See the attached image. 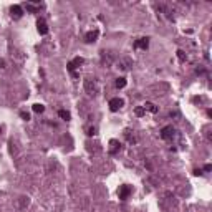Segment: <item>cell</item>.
Listing matches in <instances>:
<instances>
[{
    "mask_svg": "<svg viewBox=\"0 0 212 212\" xmlns=\"http://www.w3.org/2000/svg\"><path fill=\"white\" fill-rule=\"evenodd\" d=\"M133 192V189H131V187H129V186H119V190H118V196H119V199H121V200H126V199H128V197H129V194H131Z\"/></svg>",
    "mask_w": 212,
    "mask_h": 212,
    "instance_id": "1",
    "label": "cell"
},
{
    "mask_svg": "<svg viewBox=\"0 0 212 212\" xmlns=\"http://www.w3.org/2000/svg\"><path fill=\"white\" fill-rule=\"evenodd\" d=\"M149 47V38L147 37H143V38H137L134 41V48H141V50H147Z\"/></svg>",
    "mask_w": 212,
    "mask_h": 212,
    "instance_id": "2",
    "label": "cell"
},
{
    "mask_svg": "<svg viewBox=\"0 0 212 212\" xmlns=\"http://www.w3.org/2000/svg\"><path fill=\"white\" fill-rule=\"evenodd\" d=\"M123 104H124V101H123L121 98H113V100H109V109H111V111H118L119 108H123Z\"/></svg>",
    "mask_w": 212,
    "mask_h": 212,
    "instance_id": "3",
    "label": "cell"
},
{
    "mask_svg": "<svg viewBox=\"0 0 212 212\" xmlns=\"http://www.w3.org/2000/svg\"><path fill=\"white\" fill-rule=\"evenodd\" d=\"M83 63H84V58H81V56H76L75 60L68 61V65H66V66H68L70 71H75V68H78V66H80V65H83Z\"/></svg>",
    "mask_w": 212,
    "mask_h": 212,
    "instance_id": "4",
    "label": "cell"
},
{
    "mask_svg": "<svg viewBox=\"0 0 212 212\" xmlns=\"http://www.w3.org/2000/svg\"><path fill=\"white\" fill-rule=\"evenodd\" d=\"M98 35H100V30H91L84 35V41L86 43H93V41L98 40Z\"/></svg>",
    "mask_w": 212,
    "mask_h": 212,
    "instance_id": "5",
    "label": "cell"
},
{
    "mask_svg": "<svg viewBox=\"0 0 212 212\" xmlns=\"http://www.w3.org/2000/svg\"><path fill=\"white\" fill-rule=\"evenodd\" d=\"M172 136H174V128L172 126H164L161 131V137L162 139H171Z\"/></svg>",
    "mask_w": 212,
    "mask_h": 212,
    "instance_id": "6",
    "label": "cell"
},
{
    "mask_svg": "<svg viewBox=\"0 0 212 212\" xmlns=\"http://www.w3.org/2000/svg\"><path fill=\"white\" fill-rule=\"evenodd\" d=\"M37 28H38V33H40V35H47V33H48L47 22H45L43 18H38V22H37Z\"/></svg>",
    "mask_w": 212,
    "mask_h": 212,
    "instance_id": "7",
    "label": "cell"
},
{
    "mask_svg": "<svg viewBox=\"0 0 212 212\" xmlns=\"http://www.w3.org/2000/svg\"><path fill=\"white\" fill-rule=\"evenodd\" d=\"M10 13H12L13 18H20V17L23 15V8L20 5H12V8H10Z\"/></svg>",
    "mask_w": 212,
    "mask_h": 212,
    "instance_id": "8",
    "label": "cell"
},
{
    "mask_svg": "<svg viewBox=\"0 0 212 212\" xmlns=\"http://www.w3.org/2000/svg\"><path fill=\"white\" fill-rule=\"evenodd\" d=\"M109 146H111V147H109V153H111V154H116L119 149H121V144H119L116 139H111V141H109Z\"/></svg>",
    "mask_w": 212,
    "mask_h": 212,
    "instance_id": "9",
    "label": "cell"
},
{
    "mask_svg": "<svg viewBox=\"0 0 212 212\" xmlns=\"http://www.w3.org/2000/svg\"><path fill=\"white\" fill-rule=\"evenodd\" d=\"M143 108H144V109H147V111H151L153 114H156V113L159 111V108H157L156 104H153V103H146V104L143 106Z\"/></svg>",
    "mask_w": 212,
    "mask_h": 212,
    "instance_id": "10",
    "label": "cell"
},
{
    "mask_svg": "<svg viewBox=\"0 0 212 212\" xmlns=\"http://www.w3.org/2000/svg\"><path fill=\"white\" fill-rule=\"evenodd\" d=\"M58 116H60L61 119H65V121H68V119L71 118V114H70L66 109H60V111H58Z\"/></svg>",
    "mask_w": 212,
    "mask_h": 212,
    "instance_id": "11",
    "label": "cell"
},
{
    "mask_svg": "<svg viewBox=\"0 0 212 212\" xmlns=\"http://www.w3.org/2000/svg\"><path fill=\"white\" fill-rule=\"evenodd\" d=\"M126 83H128V81H126V78H118V80L114 81V86H116V88H124Z\"/></svg>",
    "mask_w": 212,
    "mask_h": 212,
    "instance_id": "12",
    "label": "cell"
},
{
    "mask_svg": "<svg viewBox=\"0 0 212 212\" xmlns=\"http://www.w3.org/2000/svg\"><path fill=\"white\" fill-rule=\"evenodd\" d=\"M31 109H33V113H43V111H45V106L40 104V103H35Z\"/></svg>",
    "mask_w": 212,
    "mask_h": 212,
    "instance_id": "13",
    "label": "cell"
},
{
    "mask_svg": "<svg viewBox=\"0 0 212 212\" xmlns=\"http://www.w3.org/2000/svg\"><path fill=\"white\" fill-rule=\"evenodd\" d=\"M20 118L25 119V121H28V119H30V114H28V113H25V111H22V113H20Z\"/></svg>",
    "mask_w": 212,
    "mask_h": 212,
    "instance_id": "14",
    "label": "cell"
},
{
    "mask_svg": "<svg viewBox=\"0 0 212 212\" xmlns=\"http://www.w3.org/2000/svg\"><path fill=\"white\" fill-rule=\"evenodd\" d=\"M144 111H146V109L141 108V106H139V108H136V116H143V114H144Z\"/></svg>",
    "mask_w": 212,
    "mask_h": 212,
    "instance_id": "15",
    "label": "cell"
},
{
    "mask_svg": "<svg viewBox=\"0 0 212 212\" xmlns=\"http://www.w3.org/2000/svg\"><path fill=\"white\" fill-rule=\"evenodd\" d=\"M86 134H88V136H94V134H96V128H90Z\"/></svg>",
    "mask_w": 212,
    "mask_h": 212,
    "instance_id": "16",
    "label": "cell"
},
{
    "mask_svg": "<svg viewBox=\"0 0 212 212\" xmlns=\"http://www.w3.org/2000/svg\"><path fill=\"white\" fill-rule=\"evenodd\" d=\"M177 56H179V60H181V61H184V51H182V50L177 51Z\"/></svg>",
    "mask_w": 212,
    "mask_h": 212,
    "instance_id": "17",
    "label": "cell"
},
{
    "mask_svg": "<svg viewBox=\"0 0 212 212\" xmlns=\"http://www.w3.org/2000/svg\"><path fill=\"white\" fill-rule=\"evenodd\" d=\"M210 169H212V166H210V164H206V166H204V171H206V172H209Z\"/></svg>",
    "mask_w": 212,
    "mask_h": 212,
    "instance_id": "18",
    "label": "cell"
},
{
    "mask_svg": "<svg viewBox=\"0 0 212 212\" xmlns=\"http://www.w3.org/2000/svg\"><path fill=\"white\" fill-rule=\"evenodd\" d=\"M194 174H196V176H202V174H204V172H202V171H200V169H196V171H194Z\"/></svg>",
    "mask_w": 212,
    "mask_h": 212,
    "instance_id": "19",
    "label": "cell"
},
{
    "mask_svg": "<svg viewBox=\"0 0 212 212\" xmlns=\"http://www.w3.org/2000/svg\"><path fill=\"white\" fill-rule=\"evenodd\" d=\"M3 66H5V61H3V60H0V68H3Z\"/></svg>",
    "mask_w": 212,
    "mask_h": 212,
    "instance_id": "20",
    "label": "cell"
},
{
    "mask_svg": "<svg viewBox=\"0 0 212 212\" xmlns=\"http://www.w3.org/2000/svg\"><path fill=\"white\" fill-rule=\"evenodd\" d=\"M0 131H2V129H0Z\"/></svg>",
    "mask_w": 212,
    "mask_h": 212,
    "instance_id": "21",
    "label": "cell"
}]
</instances>
